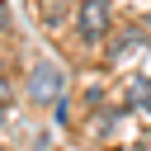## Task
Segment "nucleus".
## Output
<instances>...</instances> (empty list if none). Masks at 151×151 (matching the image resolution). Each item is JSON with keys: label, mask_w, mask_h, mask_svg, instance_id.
I'll list each match as a JSON object with an SVG mask.
<instances>
[{"label": "nucleus", "mask_w": 151, "mask_h": 151, "mask_svg": "<svg viewBox=\"0 0 151 151\" xmlns=\"http://www.w3.org/2000/svg\"><path fill=\"white\" fill-rule=\"evenodd\" d=\"M61 90H66V71L52 66V61H38L28 71V99L33 104H61Z\"/></svg>", "instance_id": "obj_1"}, {"label": "nucleus", "mask_w": 151, "mask_h": 151, "mask_svg": "<svg viewBox=\"0 0 151 151\" xmlns=\"http://www.w3.org/2000/svg\"><path fill=\"white\" fill-rule=\"evenodd\" d=\"M132 109H137V113H142V118H151V76H146V80H137V85H132Z\"/></svg>", "instance_id": "obj_3"}, {"label": "nucleus", "mask_w": 151, "mask_h": 151, "mask_svg": "<svg viewBox=\"0 0 151 151\" xmlns=\"http://www.w3.org/2000/svg\"><path fill=\"white\" fill-rule=\"evenodd\" d=\"M76 28H80V38H104L109 33V0H80L76 5Z\"/></svg>", "instance_id": "obj_2"}]
</instances>
